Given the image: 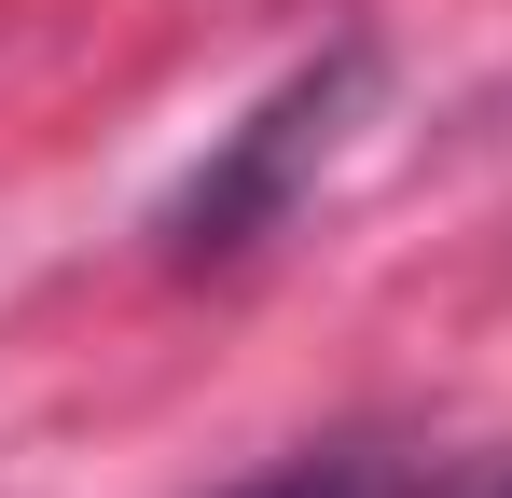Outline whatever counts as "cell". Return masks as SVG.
<instances>
[{"instance_id":"obj_2","label":"cell","mask_w":512,"mask_h":498,"mask_svg":"<svg viewBox=\"0 0 512 498\" xmlns=\"http://www.w3.org/2000/svg\"><path fill=\"white\" fill-rule=\"evenodd\" d=\"M429 485H443V457L388 443V429H333V443L263 457L250 485H222V498H429Z\"/></svg>"},{"instance_id":"obj_1","label":"cell","mask_w":512,"mask_h":498,"mask_svg":"<svg viewBox=\"0 0 512 498\" xmlns=\"http://www.w3.org/2000/svg\"><path fill=\"white\" fill-rule=\"evenodd\" d=\"M360 83H374V42H333V56H305L291 83H263L250 111L194 153V180L153 208V249H167L180 277H222V263H250L263 236H291V208H305V180L333 166Z\"/></svg>"},{"instance_id":"obj_3","label":"cell","mask_w":512,"mask_h":498,"mask_svg":"<svg viewBox=\"0 0 512 498\" xmlns=\"http://www.w3.org/2000/svg\"><path fill=\"white\" fill-rule=\"evenodd\" d=\"M429 498H512V457H471V471H443Z\"/></svg>"}]
</instances>
